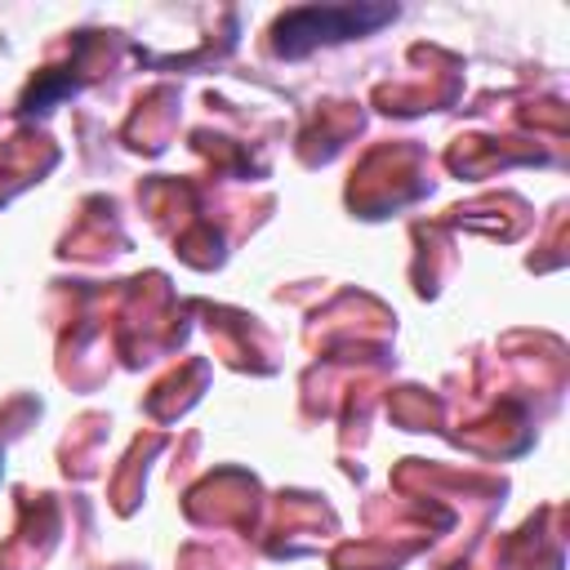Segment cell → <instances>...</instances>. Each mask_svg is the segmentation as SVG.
Segmentation results:
<instances>
[{
	"mask_svg": "<svg viewBox=\"0 0 570 570\" xmlns=\"http://www.w3.org/2000/svg\"><path fill=\"white\" fill-rule=\"evenodd\" d=\"M396 18V4L352 0V4H298L272 22V53L276 58H307L325 45H343L370 36Z\"/></svg>",
	"mask_w": 570,
	"mask_h": 570,
	"instance_id": "1",
	"label": "cell"
}]
</instances>
